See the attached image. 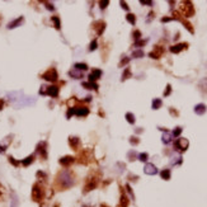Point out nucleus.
Here are the masks:
<instances>
[{
	"instance_id": "obj_23",
	"label": "nucleus",
	"mask_w": 207,
	"mask_h": 207,
	"mask_svg": "<svg viewBox=\"0 0 207 207\" xmlns=\"http://www.w3.org/2000/svg\"><path fill=\"white\" fill-rule=\"evenodd\" d=\"M160 177L164 180H169L170 179V169H163L160 171Z\"/></svg>"
},
{
	"instance_id": "obj_42",
	"label": "nucleus",
	"mask_w": 207,
	"mask_h": 207,
	"mask_svg": "<svg viewBox=\"0 0 207 207\" xmlns=\"http://www.w3.org/2000/svg\"><path fill=\"white\" fill-rule=\"evenodd\" d=\"M127 156H128L130 160H135V158H136V152H135V151H130L128 154H127Z\"/></svg>"
},
{
	"instance_id": "obj_45",
	"label": "nucleus",
	"mask_w": 207,
	"mask_h": 207,
	"mask_svg": "<svg viewBox=\"0 0 207 207\" xmlns=\"http://www.w3.org/2000/svg\"><path fill=\"white\" fill-rule=\"evenodd\" d=\"M108 4H109V1H100V3H99V5H100V9H104V8H106V6H107Z\"/></svg>"
},
{
	"instance_id": "obj_13",
	"label": "nucleus",
	"mask_w": 207,
	"mask_h": 207,
	"mask_svg": "<svg viewBox=\"0 0 207 207\" xmlns=\"http://www.w3.org/2000/svg\"><path fill=\"white\" fill-rule=\"evenodd\" d=\"M206 111H207L206 104H203V103L196 104V107H195V113L196 114H198V116H203V114L206 113Z\"/></svg>"
},
{
	"instance_id": "obj_37",
	"label": "nucleus",
	"mask_w": 207,
	"mask_h": 207,
	"mask_svg": "<svg viewBox=\"0 0 207 207\" xmlns=\"http://www.w3.org/2000/svg\"><path fill=\"white\" fill-rule=\"evenodd\" d=\"M52 22L55 23V27L57 28V29H60V19L57 17H52Z\"/></svg>"
},
{
	"instance_id": "obj_25",
	"label": "nucleus",
	"mask_w": 207,
	"mask_h": 207,
	"mask_svg": "<svg viewBox=\"0 0 207 207\" xmlns=\"http://www.w3.org/2000/svg\"><path fill=\"white\" fill-rule=\"evenodd\" d=\"M126 19H127V22H128V23H131L132 25H135V23H136V17H135V14H131V13H128V14L126 15Z\"/></svg>"
},
{
	"instance_id": "obj_7",
	"label": "nucleus",
	"mask_w": 207,
	"mask_h": 207,
	"mask_svg": "<svg viewBox=\"0 0 207 207\" xmlns=\"http://www.w3.org/2000/svg\"><path fill=\"white\" fill-rule=\"evenodd\" d=\"M40 93L41 94H47L52 98H56L57 95H59V87H55V85H52V87H42Z\"/></svg>"
},
{
	"instance_id": "obj_40",
	"label": "nucleus",
	"mask_w": 207,
	"mask_h": 207,
	"mask_svg": "<svg viewBox=\"0 0 207 207\" xmlns=\"http://www.w3.org/2000/svg\"><path fill=\"white\" fill-rule=\"evenodd\" d=\"M126 191H127V193H128V195H130V197H131V198H132V199H133V198H135V196H133V192H132V189H131V187H130V186H128V184H127V186H126Z\"/></svg>"
},
{
	"instance_id": "obj_1",
	"label": "nucleus",
	"mask_w": 207,
	"mask_h": 207,
	"mask_svg": "<svg viewBox=\"0 0 207 207\" xmlns=\"http://www.w3.org/2000/svg\"><path fill=\"white\" fill-rule=\"evenodd\" d=\"M74 183H75L74 176H72V173L68 169L60 171L59 176L56 177V186L59 187L60 191L71 188V187L74 186Z\"/></svg>"
},
{
	"instance_id": "obj_50",
	"label": "nucleus",
	"mask_w": 207,
	"mask_h": 207,
	"mask_svg": "<svg viewBox=\"0 0 207 207\" xmlns=\"http://www.w3.org/2000/svg\"><path fill=\"white\" fill-rule=\"evenodd\" d=\"M46 5H47V8H49V10H53V6H52V4H50V3H46Z\"/></svg>"
},
{
	"instance_id": "obj_3",
	"label": "nucleus",
	"mask_w": 207,
	"mask_h": 207,
	"mask_svg": "<svg viewBox=\"0 0 207 207\" xmlns=\"http://www.w3.org/2000/svg\"><path fill=\"white\" fill-rule=\"evenodd\" d=\"M43 197H44L43 188L41 187L40 183H36L33 186V188H32V199H33L34 202H41L43 199Z\"/></svg>"
},
{
	"instance_id": "obj_26",
	"label": "nucleus",
	"mask_w": 207,
	"mask_h": 207,
	"mask_svg": "<svg viewBox=\"0 0 207 207\" xmlns=\"http://www.w3.org/2000/svg\"><path fill=\"white\" fill-rule=\"evenodd\" d=\"M83 87H85L87 89H95V90H97L98 89V85L95 84V83H83Z\"/></svg>"
},
{
	"instance_id": "obj_49",
	"label": "nucleus",
	"mask_w": 207,
	"mask_h": 207,
	"mask_svg": "<svg viewBox=\"0 0 207 207\" xmlns=\"http://www.w3.org/2000/svg\"><path fill=\"white\" fill-rule=\"evenodd\" d=\"M142 5H152V1H140Z\"/></svg>"
},
{
	"instance_id": "obj_29",
	"label": "nucleus",
	"mask_w": 207,
	"mask_h": 207,
	"mask_svg": "<svg viewBox=\"0 0 207 207\" xmlns=\"http://www.w3.org/2000/svg\"><path fill=\"white\" fill-rule=\"evenodd\" d=\"M142 56H144V51L142 50H136L132 52V57H136V59H140Z\"/></svg>"
},
{
	"instance_id": "obj_10",
	"label": "nucleus",
	"mask_w": 207,
	"mask_h": 207,
	"mask_svg": "<svg viewBox=\"0 0 207 207\" xmlns=\"http://www.w3.org/2000/svg\"><path fill=\"white\" fill-rule=\"evenodd\" d=\"M74 161H75V159L72 158V156H70V155H68V156H64V158L60 159V164H61L64 168H69L70 165L74 163Z\"/></svg>"
},
{
	"instance_id": "obj_44",
	"label": "nucleus",
	"mask_w": 207,
	"mask_h": 207,
	"mask_svg": "<svg viewBox=\"0 0 207 207\" xmlns=\"http://www.w3.org/2000/svg\"><path fill=\"white\" fill-rule=\"evenodd\" d=\"M12 207H18V198L17 197H13V201H12Z\"/></svg>"
},
{
	"instance_id": "obj_5",
	"label": "nucleus",
	"mask_w": 207,
	"mask_h": 207,
	"mask_svg": "<svg viewBox=\"0 0 207 207\" xmlns=\"http://www.w3.org/2000/svg\"><path fill=\"white\" fill-rule=\"evenodd\" d=\"M188 146H189V141L184 137L177 139V141L174 142V148H176V150H178V151H186L187 149H188Z\"/></svg>"
},
{
	"instance_id": "obj_48",
	"label": "nucleus",
	"mask_w": 207,
	"mask_h": 207,
	"mask_svg": "<svg viewBox=\"0 0 207 207\" xmlns=\"http://www.w3.org/2000/svg\"><path fill=\"white\" fill-rule=\"evenodd\" d=\"M169 112H170L171 114H174V116H178V112H177L176 109H174V108H170V109H169Z\"/></svg>"
},
{
	"instance_id": "obj_2",
	"label": "nucleus",
	"mask_w": 207,
	"mask_h": 207,
	"mask_svg": "<svg viewBox=\"0 0 207 207\" xmlns=\"http://www.w3.org/2000/svg\"><path fill=\"white\" fill-rule=\"evenodd\" d=\"M179 14L180 17H186L189 18L195 14V8H193V4L191 1H183L179 6Z\"/></svg>"
},
{
	"instance_id": "obj_46",
	"label": "nucleus",
	"mask_w": 207,
	"mask_h": 207,
	"mask_svg": "<svg viewBox=\"0 0 207 207\" xmlns=\"http://www.w3.org/2000/svg\"><path fill=\"white\" fill-rule=\"evenodd\" d=\"M170 20H174L173 17H170V18H163V19H161V22H163V23H167V22H170Z\"/></svg>"
},
{
	"instance_id": "obj_31",
	"label": "nucleus",
	"mask_w": 207,
	"mask_h": 207,
	"mask_svg": "<svg viewBox=\"0 0 207 207\" xmlns=\"http://www.w3.org/2000/svg\"><path fill=\"white\" fill-rule=\"evenodd\" d=\"M128 78H131V70L127 68L125 70V72H123V75H122V81L126 80V79H128Z\"/></svg>"
},
{
	"instance_id": "obj_41",
	"label": "nucleus",
	"mask_w": 207,
	"mask_h": 207,
	"mask_svg": "<svg viewBox=\"0 0 207 207\" xmlns=\"http://www.w3.org/2000/svg\"><path fill=\"white\" fill-rule=\"evenodd\" d=\"M128 62H130V57H125V59H123L122 61L120 62V65H118V66H120V68H122V66H125L126 64H128Z\"/></svg>"
},
{
	"instance_id": "obj_38",
	"label": "nucleus",
	"mask_w": 207,
	"mask_h": 207,
	"mask_svg": "<svg viewBox=\"0 0 207 207\" xmlns=\"http://www.w3.org/2000/svg\"><path fill=\"white\" fill-rule=\"evenodd\" d=\"M170 93H171V85L168 84L167 85V89H165V92H164V97H168Z\"/></svg>"
},
{
	"instance_id": "obj_17",
	"label": "nucleus",
	"mask_w": 207,
	"mask_h": 207,
	"mask_svg": "<svg viewBox=\"0 0 207 207\" xmlns=\"http://www.w3.org/2000/svg\"><path fill=\"white\" fill-rule=\"evenodd\" d=\"M128 197L123 192H121V198H120V207H128Z\"/></svg>"
},
{
	"instance_id": "obj_32",
	"label": "nucleus",
	"mask_w": 207,
	"mask_h": 207,
	"mask_svg": "<svg viewBox=\"0 0 207 207\" xmlns=\"http://www.w3.org/2000/svg\"><path fill=\"white\" fill-rule=\"evenodd\" d=\"M137 158H139V160H140V161H146V160L149 159V155L146 154V152H141V154H139V156H137Z\"/></svg>"
},
{
	"instance_id": "obj_14",
	"label": "nucleus",
	"mask_w": 207,
	"mask_h": 207,
	"mask_svg": "<svg viewBox=\"0 0 207 207\" xmlns=\"http://www.w3.org/2000/svg\"><path fill=\"white\" fill-rule=\"evenodd\" d=\"M102 75V71L100 70H98V69H95V70H93V71H92V74L89 75V81L90 83H94L95 80H97V79H99V76Z\"/></svg>"
},
{
	"instance_id": "obj_22",
	"label": "nucleus",
	"mask_w": 207,
	"mask_h": 207,
	"mask_svg": "<svg viewBox=\"0 0 207 207\" xmlns=\"http://www.w3.org/2000/svg\"><path fill=\"white\" fill-rule=\"evenodd\" d=\"M69 75L71 76V78H74V79H80L81 78V72L79 71V70H76V69H72V70H70L69 71Z\"/></svg>"
},
{
	"instance_id": "obj_4",
	"label": "nucleus",
	"mask_w": 207,
	"mask_h": 207,
	"mask_svg": "<svg viewBox=\"0 0 207 207\" xmlns=\"http://www.w3.org/2000/svg\"><path fill=\"white\" fill-rule=\"evenodd\" d=\"M98 182H99V178H98L97 176L89 177L88 180H87V183H85V186H84V193L90 192V191H93V189L97 188Z\"/></svg>"
},
{
	"instance_id": "obj_6",
	"label": "nucleus",
	"mask_w": 207,
	"mask_h": 207,
	"mask_svg": "<svg viewBox=\"0 0 207 207\" xmlns=\"http://www.w3.org/2000/svg\"><path fill=\"white\" fill-rule=\"evenodd\" d=\"M42 78L44 79V80H47V81L53 83V81H56L57 79H59V74H57L56 69L51 68V69H49V70H47V71L42 75Z\"/></svg>"
},
{
	"instance_id": "obj_47",
	"label": "nucleus",
	"mask_w": 207,
	"mask_h": 207,
	"mask_svg": "<svg viewBox=\"0 0 207 207\" xmlns=\"http://www.w3.org/2000/svg\"><path fill=\"white\" fill-rule=\"evenodd\" d=\"M121 5H122V8L125 9V10H128V6H127V4L125 1H121Z\"/></svg>"
},
{
	"instance_id": "obj_24",
	"label": "nucleus",
	"mask_w": 207,
	"mask_h": 207,
	"mask_svg": "<svg viewBox=\"0 0 207 207\" xmlns=\"http://www.w3.org/2000/svg\"><path fill=\"white\" fill-rule=\"evenodd\" d=\"M33 160H34V155H29L28 158H25L23 161H22V164L24 165V167H28L31 163H33Z\"/></svg>"
},
{
	"instance_id": "obj_21",
	"label": "nucleus",
	"mask_w": 207,
	"mask_h": 207,
	"mask_svg": "<svg viewBox=\"0 0 207 207\" xmlns=\"http://www.w3.org/2000/svg\"><path fill=\"white\" fill-rule=\"evenodd\" d=\"M69 144L74 150H78V145H79V139L78 137H70L69 139Z\"/></svg>"
},
{
	"instance_id": "obj_34",
	"label": "nucleus",
	"mask_w": 207,
	"mask_h": 207,
	"mask_svg": "<svg viewBox=\"0 0 207 207\" xmlns=\"http://www.w3.org/2000/svg\"><path fill=\"white\" fill-rule=\"evenodd\" d=\"M132 36H133V38H135V41L141 40V32H140V31H135L132 33Z\"/></svg>"
},
{
	"instance_id": "obj_52",
	"label": "nucleus",
	"mask_w": 207,
	"mask_h": 207,
	"mask_svg": "<svg viewBox=\"0 0 207 207\" xmlns=\"http://www.w3.org/2000/svg\"><path fill=\"white\" fill-rule=\"evenodd\" d=\"M99 207H109V206H107V205H106V203H102V205H100Z\"/></svg>"
},
{
	"instance_id": "obj_35",
	"label": "nucleus",
	"mask_w": 207,
	"mask_h": 207,
	"mask_svg": "<svg viewBox=\"0 0 207 207\" xmlns=\"http://www.w3.org/2000/svg\"><path fill=\"white\" fill-rule=\"evenodd\" d=\"M4 197H5V188L0 184V201H3L4 199Z\"/></svg>"
},
{
	"instance_id": "obj_30",
	"label": "nucleus",
	"mask_w": 207,
	"mask_h": 207,
	"mask_svg": "<svg viewBox=\"0 0 207 207\" xmlns=\"http://www.w3.org/2000/svg\"><path fill=\"white\" fill-rule=\"evenodd\" d=\"M180 133H182V127H176V130L171 132V136L173 137H179Z\"/></svg>"
},
{
	"instance_id": "obj_16",
	"label": "nucleus",
	"mask_w": 207,
	"mask_h": 207,
	"mask_svg": "<svg viewBox=\"0 0 207 207\" xmlns=\"http://www.w3.org/2000/svg\"><path fill=\"white\" fill-rule=\"evenodd\" d=\"M89 113V109L87 107H75V114L76 116H87V114Z\"/></svg>"
},
{
	"instance_id": "obj_18",
	"label": "nucleus",
	"mask_w": 207,
	"mask_h": 207,
	"mask_svg": "<svg viewBox=\"0 0 207 207\" xmlns=\"http://www.w3.org/2000/svg\"><path fill=\"white\" fill-rule=\"evenodd\" d=\"M171 137H173V136H171V133L165 130L164 133H163V136H161V141H163L164 144H169V142L171 141Z\"/></svg>"
},
{
	"instance_id": "obj_15",
	"label": "nucleus",
	"mask_w": 207,
	"mask_h": 207,
	"mask_svg": "<svg viewBox=\"0 0 207 207\" xmlns=\"http://www.w3.org/2000/svg\"><path fill=\"white\" fill-rule=\"evenodd\" d=\"M37 151L41 154V156L43 159H46L47 156V152H46V142H40L37 146Z\"/></svg>"
},
{
	"instance_id": "obj_33",
	"label": "nucleus",
	"mask_w": 207,
	"mask_h": 207,
	"mask_svg": "<svg viewBox=\"0 0 207 207\" xmlns=\"http://www.w3.org/2000/svg\"><path fill=\"white\" fill-rule=\"evenodd\" d=\"M139 142H140V139H139V137H136V136H132V137L130 139V144L133 145V146H135V145H137Z\"/></svg>"
},
{
	"instance_id": "obj_27",
	"label": "nucleus",
	"mask_w": 207,
	"mask_h": 207,
	"mask_svg": "<svg viewBox=\"0 0 207 207\" xmlns=\"http://www.w3.org/2000/svg\"><path fill=\"white\" fill-rule=\"evenodd\" d=\"M126 120H127V122L128 123H131V125H133L135 123V116L131 113V112H128V113H126Z\"/></svg>"
},
{
	"instance_id": "obj_20",
	"label": "nucleus",
	"mask_w": 207,
	"mask_h": 207,
	"mask_svg": "<svg viewBox=\"0 0 207 207\" xmlns=\"http://www.w3.org/2000/svg\"><path fill=\"white\" fill-rule=\"evenodd\" d=\"M161 106H163V100H161L160 98H155V99H152V103H151L152 109H159Z\"/></svg>"
},
{
	"instance_id": "obj_19",
	"label": "nucleus",
	"mask_w": 207,
	"mask_h": 207,
	"mask_svg": "<svg viewBox=\"0 0 207 207\" xmlns=\"http://www.w3.org/2000/svg\"><path fill=\"white\" fill-rule=\"evenodd\" d=\"M22 22H23V17H19L18 19H14V20H13V22H10V23L8 24V28H9V29H12V28H15V27H18V25L20 24Z\"/></svg>"
},
{
	"instance_id": "obj_43",
	"label": "nucleus",
	"mask_w": 207,
	"mask_h": 207,
	"mask_svg": "<svg viewBox=\"0 0 207 207\" xmlns=\"http://www.w3.org/2000/svg\"><path fill=\"white\" fill-rule=\"evenodd\" d=\"M8 159H9V161H10V163L14 165V167H18V165H19V163H18L17 160H14V158H13V156H9Z\"/></svg>"
},
{
	"instance_id": "obj_39",
	"label": "nucleus",
	"mask_w": 207,
	"mask_h": 207,
	"mask_svg": "<svg viewBox=\"0 0 207 207\" xmlns=\"http://www.w3.org/2000/svg\"><path fill=\"white\" fill-rule=\"evenodd\" d=\"M146 42H148L146 40H145V41L139 40V41H136V42H135V47H141V46H144V44H145Z\"/></svg>"
},
{
	"instance_id": "obj_36",
	"label": "nucleus",
	"mask_w": 207,
	"mask_h": 207,
	"mask_svg": "<svg viewBox=\"0 0 207 207\" xmlns=\"http://www.w3.org/2000/svg\"><path fill=\"white\" fill-rule=\"evenodd\" d=\"M98 47V43H97V41H92V43H90V46H89V51H94L95 49Z\"/></svg>"
},
{
	"instance_id": "obj_11",
	"label": "nucleus",
	"mask_w": 207,
	"mask_h": 207,
	"mask_svg": "<svg viewBox=\"0 0 207 207\" xmlns=\"http://www.w3.org/2000/svg\"><path fill=\"white\" fill-rule=\"evenodd\" d=\"M188 47V43H178V44H174V46L170 47V52L173 53H179L180 51L186 50Z\"/></svg>"
},
{
	"instance_id": "obj_28",
	"label": "nucleus",
	"mask_w": 207,
	"mask_h": 207,
	"mask_svg": "<svg viewBox=\"0 0 207 207\" xmlns=\"http://www.w3.org/2000/svg\"><path fill=\"white\" fill-rule=\"evenodd\" d=\"M74 69H76V70H79V71H80V70H83V71H84V70H88V65L87 64H75V68Z\"/></svg>"
},
{
	"instance_id": "obj_9",
	"label": "nucleus",
	"mask_w": 207,
	"mask_h": 207,
	"mask_svg": "<svg viewBox=\"0 0 207 207\" xmlns=\"http://www.w3.org/2000/svg\"><path fill=\"white\" fill-rule=\"evenodd\" d=\"M144 171H145V174H148V176H155V174H158L156 167H155L154 164H151V163H148L145 165Z\"/></svg>"
},
{
	"instance_id": "obj_8",
	"label": "nucleus",
	"mask_w": 207,
	"mask_h": 207,
	"mask_svg": "<svg viewBox=\"0 0 207 207\" xmlns=\"http://www.w3.org/2000/svg\"><path fill=\"white\" fill-rule=\"evenodd\" d=\"M163 53H164V49H163V47H160V46H155V49L152 50L150 53H149V56H150L151 59L158 60V59H160Z\"/></svg>"
},
{
	"instance_id": "obj_51",
	"label": "nucleus",
	"mask_w": 207,
	"mask_h": 207,
	"mask_svg": "<svg viewBox=\"0 0 207 207\" xmlns=\"http://www.w3.org/2000/svg\"><path fill=\"white\" fill-rule=\"evenodd\" d=\"M4 108V99H0V111Z\"/></svg>"
},
{
	"instance_id": "obj_12",
	"label": "nucleus",
	"mask_w": 207,
	"mask_h": 207,
	"mask_svg": "<svg viewBox=\"0 0 207 207\" xmlns=\"http://www.w3.org/2000/svg\"><path fill=\"white\" fill-rule=\"evenodd\" d=\"M12 137H13V136L10 135V136H8V137H5L1 142H0V152H4V151L6 150V148H8V146L10 145Z\"/></svg>"
}]
</instances>
